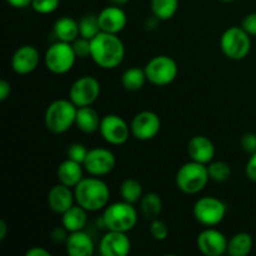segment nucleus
<instances>
[{"label":"nucleus","mask_w":256,"mask_h":256,"mask_svg":"<svg viewBox=\"0 0 256 256\" xmlns=\"http://www.w3.org/2000/svg\"><path fill=\"white\" fill-rule=\"evenodd\" d=\"M84 166L80 162L72 159H65L59 164L56 169L58 182L74 189L84 178Z\"/></svg>","instance_id":"412c9836"},{"label":"nucleus","mask_w":256,"mask_h":256,"mask_svg":"<svg viewBox=\"0 0 256 256\" xmlns=\"http://www.w3.org/2000/svg\"><path fill=\"white\" fill-rule=\"evenodd\" d=\"M32 2V0H6L8 4L15 9H24V8L30 6Z\"/></svg>","instance_id":"79ce46f5"},{"label":"nucleus","mask_w":256,"mask_h":256,"mask_svg":"<svg viewBox=\"0 0 256 256\" xmlns=\"http://www.w3.org/2000/svg\"><path fill=\"white\" fill-rule=\"evenodd\" d=\"M215 145L205 135H195L188 142V155L192 162L208 165L215 158Z\"/></svg>","instance_id":"6ab92c4d"},{"label":"nucleus","mask_w":256,"mask_h":256,"mask_svg":"<svg viewBox=\"0 0 256 256\" xmlns=\"http://www.w3.org/2000/svg\"><path fill=\"white\" fill-rule=\"evenodd\" d=\"M88 212H89L79 204H74L64 214H62V225L69 232L84 230L88 222Z\"/></svg>","instance_id":"b1692460"},{"label":"nucleus","mask_w":256,"mask_h":256,"mask_svg":"<svg viewBox=\"0 0 256 256\" xmlns=\"http://www.w3.org/2000/svg\"><path fill=\"white\" fill-rule=\"evenodd\" d=\"M222 2H236V0H219Z\"/></svg>","instance_id":"a18cd8bd"},{"label":"nucleus","mask_w":256,"mask_h":256,"mask_svg":"<svg viewBox=\"0 0 256 256\" xmlns=\"http://www.w3.org/2000/svg\"><path fill=\"white\" fill-rule=\"evenodd\" d=\"M132 249V242L126 232L108 230L102 238L99 252L102 256H126Z\"/></svg>","instance_id":"dca6fc26"},{"label":"nucleus","mask_w":256,"mask_h":256,"mask_svg":"<svg viewBox=\"0 0 256 256\" xmlns=\"http://www.w3.org/2000/svg\"><path fill=\"white\" fill-rule=\"evenodd\" d=\"M130 129H132V135L135 139L148 142V140L154 139L159 134L160 129H162V120L156 112L144 110V112H138L132 118V122H130Z\"/></svg>","instance_id":"ddd939ff"},{"label":"nucleus","mask_w":256,"mask_h":256,"mask_svg":"<svg viewBox=\"0 0 256 256\" xmlns=\"http://www.w3.org/2000/svg\"><path fill=\"white\" fill-rule=\"evenodd\" d=\"M72 45L76 58H80V59L90 58V54H92V40L79 36L72 42Z\"/></svg>","instance_id":"72a5a7b5"},{"label":"nucleus","mask_w":256,"mask_h":256,"mask_svg":"<svg viewBox=\"0 0 256 256\" xmlns=\"http://www.w3.org/2000/svg\"><path fill=\"white\" fill-rule=\"evenodd\" d=\"M220 49L230 60H242L252 50L250 35L242 26H230L220 38Z\"/></svg>","instance_id":"423d86ee"},{"label":"nucleus","mask_w":256,"mask_h":256,"mask_svg":"<svg viewBox=\"0 0 256 256\" xmlns=\"http://www.w3.org/2000/svg\"><path fill=\"white\" fill-rule=\"evenodd\" d=\"M120 196L124 202H130V204H136L140 202L144 192H142V185L139 180L128 178L122 182L119 188Z\"/></svg>","instance_id":"c85d7f7f"},{"label":"nucleus","mask_w":256,"mask_h":256,"mask_svg":"<svg viewBox=\"0 0 256 256\" xmlns=\"http://www.w3.org/2000/svg\"><path fill=\"white\" fill-rule=\"evenodd\" d=\"M76 112L78 106L70 99L54 100L45 110V126L52 134H64L75 125Z\"/></svg>","instance_id":"7ed1b4c3"},{"label":"nucleus","mask_w":256,"mask_h":256,"mask_svg":"<svg viewBox=\"0 0 256 256\" xmlns=\"http://www.w3.org/2000/svg\"><path fill=\"white\" fill-rule=\"evenodd\" d=\"M79 22V32L80 36L86 38V39L92 40L102 32L99 25V19L98 15L95 14H85L78 20Z\"/></svg>","instance_id":"c756f323"},{"label":"nucleus","mask_w":256,"mask_h":256,"mask_svg":"<svg viewBox=\"0 0 256 256\" xmlns=\"http://www.w3.org/2000/svg\"><path fill=\"white\" fill-rule=\"evenodd\" d=\"M110 4L112 5H116V6H124V5H126L128 2H130V0H109Z\"/></svg>","instance_id":"c03bdc74"},{"label":"nucleus","mask_w":256,"mask_h":256,"mask_svg":"<svg viewBox=\"0 0 256 256\" xmlns=\"http://www.w3.org/2000/svg\"><path fill=\"white\" fill-rule=\"evenodd\" d=\"M146 79L155 86H166L176 79L179 66L169 55H156L146 62L144 68Z\"/></svg>","instance_id":"6e6552de"},{"label":"nucleus","mask_w":256,"mask_h":256,"mask_svg":"<svg viewBox=\"0 0 256 256\" xmlns=\"http://www.w3.org/2000/svg\"><path fill=\"white\" fill-rule=\"evenodd\" d=\"M210 176L208 172V165L198 162H185L180 166L175 175L176 188L184 194L194 195L202 192L209 182Z\"/></svg>","instance_id":"39448f33"},{"label":"nucleus","mask_w":256,"mask_h":256,"mask_svg":"<svg viewBox=\"0 0 256 256\" xmlns=\"http://www.w3.org/2000/svg\"><path fill=\"white\" fill-rule=\"evenodd\" d=\"M100 122H102V118L92 105L78 108L75 126L80 132L84 134H94L95 132H99Z\"/></svg>","instance_id":"4be33fe9"},{"label":"nucleus","mask_w":256,"mask_h":256,"mask_svg":"<svg viewBox=\"0 0 256 256\" xmlns=\"http://www.w3.org/2000/svg\"><path fill=\"white\" fill-rule=\"evenodd\" d=\"M140 212L146 219H155L162 210V200L156 192H146L139 202Z\"/></svg>","instance_id":"bb28decb"},{"label":"nucleus","mask_w":256,"mask_h":256,"mask_svg":"<svg viewBox=\"0 0 256 256\" xmlns=\"http://www.w3.org/2000/svg\"><path fill=\"white\" fill-rule=\"evenodd\" d=\"M146 82V74L142 68H129L122 75V85L128 92H138L144 86Z\"/></svg>","instance_id":"a878e982"},{"label":"nucleus","mask_w":256,"mask_h":256,"mask_svg":"<svg viewBox=\"0 0 256 256\" xmlns=\"http://www.w3.org/2000/svg\"><path fill=\"white\" fill-rule=\"evenodd\" d=\"M6 234H8V224L5 220H0V242H2V240L6 238Z\"/></svg>","instance_id":"37998d69"},{"label":"nucleus","mask_w":256,"mask_h":256,"mask_svg":"<svg viewBox=\"0 0 256 256\" xmlns=\"http://www.w3.org/2000/svg\"><path fill=\"white\" fill-rule=\"evenodd\" d=\"M46 202L48 206L52 212L59 215L64 214L68 209H70L72 205L76 204L74 189L62 184V182H58L48 192Z\"/></svg>","instance_id":"a211bd4d"},{"label":"nucleus","mask_w":256,"mask_h":256,"mask_svg":"<svg viewBox=\"0 0 256 256\" xmlns=\"http://www.w3.org/2000/svg\"><path fill=\"white\" fill-rule=\"evenodd\" d=\"M10 94H12V85L8 80L2 79L0 80V100L5 102L10 96Z\"/></svg>","instance_id":"ea45409f"},{"label":"nucleus","mask_w":256,"mask_h":256,"mask_svg":"<svg viewBox=\"0 0 256 256\" xmlns=\"http://www.w3.org/2000/svg\"><path fill=\"white\" fill-rule=\"evenodd\" d=\"M25 256H52V252L42 246H32L25 252Z\"/></svg>","instance_id":"a19ab883"},{"label":"nucleus","mask_w":256,"mask_h":256,"mask_svg":"<svg viewBox=\"0 0 256 256\" xmlns=\"http://www.w3.org/2000/svg\"><path fill=\"white\" fill-rule=\"evenodd\" d=\"M228 212L226 204L219 198L202 196L195 202L192 214L195 220L204 226H216L225 219Z\"/></svg>","instance_id":"1a4fd4ad"},{"label":"nucleus","mask_w":256,"mask_h":256,"mask_svg":"<svg viewBox=\"0 0 256 256\" xmlns=\"http://www.w3.org/2000/svg\"><path fill=\"white\" fill-rule=\"evenodd\" d=\"M240 26H242L250 36H256V12H250V14L245 15Z\"/></svg>","instance_id":"e433bc0d"},{"label":"nucleus","mask_w":256,"mask_h":256,"mask_svg":"<svg viewBox=\"0 0 256 256\" xmlns=\"http://www.w3.org/2000/svg\"><path fill=\"white\" fill-rule=\"evenodd\" d=\"M76 55L72 42H55L46 49L44 55V64L50 72L62 75L69 72L76 62Z\"/></svg>","instance_id":"0eeeda50"},{"label":"nucleus","mask_w":256,"mask_h":256,"mask_svg":"<svg viewBox=\"0 0 256 256\" xmlns=\"http://www.w3.org/2000/svg\"><path fill=\"white\" fill-rule=\"evenodd\" d=\"M60 4V0H32V5L35 12L42 15H48L54 12Z\"/></svg>","instance_id":"473e14b6"},{"label":"nucleus","mask_w":256,"mask_h":256,"mask_svg":"<svg viewBox=\"0 0 256 256\" xmlns=\"http://www.w3.org/2000/svg\"><path fill=\"white\" fill-rule=\"evenodd\" d=\"M65 250L70 256H92L95 250L94 240L84 230L69 232L65 242Z\"/></svg>","instance_id":"aec40b11"},{"label":"nucleus","mask_w":256,"mask_h":256,"mask_svg":"<svg viewBox=\"0 0 256 256\" xmlns=\"http://www.w3.org/2000/svg\"><path fill=\"white\" fill-rule=\"evenodd\" d=\"M208 172H209L210 180L215 182H225L232 176V168L226 162L218 160L208 164Z\"/></svg>","instance_id":"7c9ffc66"},{"label":"nucleus","mask_w":256,"mask_h":256,"mask_svg":"<svg viewBox=\"0 0 256 256\" xmlns=\"http://www.w3.org/2000/svg\"><path fill=\"white\" fill-rule=\"evenodd\" d=\"M68 236H69V232H68L62 225V226L54 228V229L52 230V232H50V239L54 242H56V244H60V242H64L65 244Z\"/></svg>","instance_id":"4c0bfd02"},{"label":"nucleus","mask_w":256,"mask_h":256,"mask_svg":"<svg viewBox=\"0 0 256 256\" xmlns=\"http://www.w3.org/2000/svg\"><path fill=\"white\" fill-rule=\"evenodd\" d=\"M40 62L39 50L34 45H22L12 56V69L19 75L32 74Z\"/></svg>","instance_id":"2eb2a0df"},{"label":"nucleus","mask_w":256,"mask_h":256,"mask_svg":"<svg viewBox=\"0 0 256 256\" xmlns=\"http://www.w3.org/2000/svg\"><path fill=\"white\" fill-rule=\"evenodd\" d=\"M75 202L90 212L104 210L109 205L110 189L100 176L82 178L74 188Z\"/></svg>","instance_id":"f03ea898"},{"label":"nucleus","mask_w":256,"mask_h":256,"mask_svg":"<svg viewBox=\"0 0 256 256\" xmlns=\"http://www.w3.org/2000/svg\"><path fill=\"white\" fill-rule=\"evenodd\" d=\"M228 242L224 234L214 226L202 230L196 238V246L205 256H222L226 254Z\"/></svg>","instance_id":"4468645a"},{"label":"nucleus","mask_w":256,"mask_h":256,"mask_svg":"<svg viewBox=\"0 0 256 256\" xmlns=\"http://www.w3.org/2000/svg\"><path fill=\"white\" fill-rule=\"evenodd\" d=\"M252 246H254V240L249 232H236L228 242L226 254L230 256H246L252 252Z\"/></svg>","instance_id":"393cba45"},{"label":"nucleus","mask_w":256,"mask_h":256,"mask_svg":"<svg viewBox=\"0 0 256 256\" xmlns=\"http://www.w3.org/2000/svg\"><path fill=\"white\" fill-rule=\"evenodd\" d=\"M92 62L102 69H115L125 58V45L118 34L100 32L92 39Z\"/></svg>","instance_id":"f257e3e1"},{"label":"nucleus","mask_w":256,"mask_h":256,"mask_svg":"<svg viewBox=\"0 0 256 256\" xmlns=\"http://www.w3.org/2000/svg\"><path fill=\"white\" fill-rule=\"evenodd\" d=\"M240 145H242V150L248 152L249 155L256 152V134L255 132H246L242 136L240 140Z\"/></svg>","instance_id":"c9c22d12"},{"label":"nucleus","mask_w":256,"mask_h":256,"mask_svg":"<svg viewBox=\"0 0 256 256\" xmlns=\"http://www.w3.org/2000/svg\"><path fill=\"white\" fill-rule=\"evenodd\" d=\"M99 132L102 139L110 145L125 144L132 135L130 125L116 114H108L102 116Z\"/></svg>","instance_id":"9b49d317"},{"label":"nucleus","mask_w":256,"mask_h":256,"mask_svg":"<svg viewBox=\"0 0 256 256\" xmlns=\"http://www.w3.org/2000/svg\"><path fill=\"white\" fill-rule=\"evenodd\" d=\"M116 158L114 152L105 148H94L88 152L82 166L92 176H105L115 169Z\"/></svg>","instance_id":"f8f14e48"},{"label":"nucleus","mask_w":256,"mask_h":256,"mask_svg":"<svg viewBox=\"0 0 256 256\" xmlns=\"http://www.w3.org/2000/svg\"><path fill=\"white\" fill-rule=\"evenodd\" d=\"M245 175L248 179L256 182V152L250 155L248 159L246 165H245Z\"/></svg>","instance_id":"58836bf2"},{"label":"nucleus","mask_w":256,"mask_h":256,"mask_svg":"<svg viewBox=\"0 0 256 256\" xmlns=\"http://www.w3.org/2000/svg\"><path fill=\"white\" fill-rule=\"evenodd\" d=\"M102 219L106 230L128 232L136 225L138 210L135 209L134 204L122 200L108 205L102 210Z\"/></svg>","instance_id":"20e7f679"},{"label":"nucleus","mask_w":256,"mask_h":256,"mask_svg":"<svg viewBox=\"0 0 256 256\" xmlns=\"http://www.w3.org/2000/svg\"><path fill=\"white\" fill-rule=\"evenodd\" d=\"M52 32L59 42H72L76 38L80 36L79 22L74 18L62 16L54 22Z\"/></svg>","instance_id":"5701e85b"},{"label":"nucleus","mask_w":256,"mask_h":256,"mask_svg":"<svg viewBox=\"0 0 256 256\" xmlns=\"http://www.w3.org/2000/svg\"><path fill=\"white\" fill-rule=\"evenodd\" d=\"M149 232L152 234V236L155 240H158V242H164L169 236V226H168V224L165 222H162V220L158 219V218L152 219L149 228Z\"/></svg>","instance_id":"2f4dec72"},{"label":"nucleus","mask_w":256,"mask_h":256,"mask_svg":"<svg viewBox=\"0 0 256 256\" xmlns=\"http://www.w3.org/2000/svg\"><path fill=\"white\" fill-rule=\"evenodd\" d=\"M88 152H89V150L86 149V146H85L84 144H80V142H72V144H70L69 146H68L66 156L68 159H72L74 160V162H80V164H82L85 158H86Z\"/></svg>","instance_id":"f704fd0d"},{"label":"nucleus","mask_w":256,"mask_h":256,"mask_svg":"<svg viewBox=\"0 0 256 256\" xmlns=\"http://www.w3.org/2000/svg\"><path fill=\"white\" fill-rule=\"evenodd\" d=\"M150 8L158 20H169L179 9V0H150Z\"/></svg>","instance_id":"cd10ccee"},{"label":"nucleus","mask_w":256,"mask_h":256,"mask_svg":"<svg viewBox=\"0 0 256 256\" xmlns=\"http://www.w3.org/2000/svg\"><path fill=\"white\" fill-rule=\"evenodd\" d=\"M98 19L102 32H110V34H119L128 24V16L124 9L112 4L104 8L98 14Z\"/></svg>","instance_id":"f3484780"},{"label":"nucleus","mask_w":256,"mask_h":256,"mask_svg":"<svg viewBox=\"0 0 256 256\" xmlns=\"http://www.w3.org/2000/svg\"><path fill=\"white\" fill-rule=\"evenodd\" d=\"M102 85L92 75H82L72 84L69 90V99L80 106H90L100 96Z\"/></svg>","instance_id":"9d476101"}]
</instances>
